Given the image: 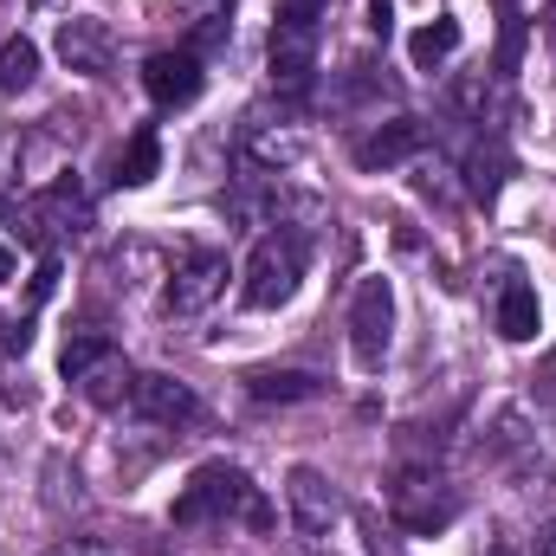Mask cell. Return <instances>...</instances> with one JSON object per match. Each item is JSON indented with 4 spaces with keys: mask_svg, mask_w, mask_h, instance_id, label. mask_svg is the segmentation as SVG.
<instances>
[{
    "mask_svg": "<svg viewBox=\"0 0 556 556\" xmlns=\"http://www.w3.org/2000/svg\"><path fill=\"white\" fill-rule=\"evenodd\" d=\"M111 356V337L104 330H78L72 343H65V356H59V369H65V382H85L98 363Z\"/></svg>",
    "mask_w": 556,
    "mask_h": 556,
    "instance_id": "19",
    "label": "cell"
},
{
    "mask_svg": "<svg viewBox=\"0 0 556 556\" xmlns=\"http://www.w3.org/2000/svg\"><path fill=\"white\" fill-rule=\"evenodd\" d=\"M498 330H505L511 343H531V337L544 330V311H538V291H531V285H505V298H498Z\"/></svg>",
    "mask_w": 556,
    "mask_h": 556,
    "instance_id": "13",
    "label": "cell"
},
{
    "mask_svg": "<svg viewBox=\"0 0 556 556\" xmlns=\"http://www.w3.org/2000/svg\"><path fill=\"white\" fill-rule=\"evenodd\" d=\"M130 408H137L142 420H155V427H188V420L201 415L194 389H188V382H175V376H137Z\"/></svg>",
    "mask_w": 556,
    "mask_h": 556,
    "instance_id": "10",
    "label": "cell"
},
{
    "mask_svg": "<svg viewBox=\"0 0 556 556\" xmlns=\"http://www.w3.org/2000/svg\"><path fill=\"white\" fill-rule=\"evenodd\" d=\"M220 291H227V253H207V247H194V253L175 266V278H168V304H175L181 317L207 311Z\"/></svg>",
    "mask_w": 556,
    "mask_h": 556,
    "instance_id": "6",
    "label": "cell"
},
{
    "mask_svg": "<svg viewBox=\"0 0 556 556\" xmlns=\"http://www.w3.org/2000/svg\"><path fill=\"white\" fill-rule=\"evenodd\" d=\"M59 59H65L72 72H85V78H104V72L117 65V39H111V26H104V20L78 13V20H65V26H59Z\"/></svg>",
    "mask_w": 556,
    "mask_h": 556,
    "instance_id": "7",
    "label": "cell"
},
{
    "mask_svg": "<svg viewBox=\"0 0 556 556\" xmlns=\"http://www.w3.org/2000/svg\"><path fill=\"white\" fill-rule=\"evenodd\" d=\"M518 52H525V20H518V7H505V46H498V72H518Z\"/></svg>",
    "mask_w": 556,
    "mask_h": 556,
    "instance_id": "21",
    "label": "cell"
},
{
    "mask_svg": "<svg viewBox=\"0 0 556 556\" xmlns=\"http://www.w3.org/2000/svg\"><path fill=\"white\" fill-rule=\"evenodd\" d=\"M317 72V26L304 20H278L273 26V78L285 91H304Z\"/></svg>",
    "mask_w": 556,
    "mask_h": 556,
    "instance_id": "9",
    "label": "cell"
},
{
    "mask_svg": "<svg viewBox=\"0 0 556 556\" xmlns=\"http://www.w3.org/2000/svg\"><path fill=\"white\" fill-rule=\"evenodd\" d=\"M247 389H253V402H317L324 395V382L304 369H260Z\"/></svg>",
    "mask_w": 556,
    "mask_h": 556,
    "instance_id": "14",
    "label": "cell"
},
{
    "mask_svg": "<svg viewBox=\"0 0 556 556\" xmlns=\"http://www.w3.org/2000/svg\"><path fill=\"white\" fill-rule=\"evenodd\" d=\"M453 52H459V20H446V13H440L433 26H420L415 39H408V59H415L420 72H433V65H446Z\"/></svg>",
    "mask_w": 556,
    "mask_h": 556,
    "instance_id": "16",
    "label": "cell"
},
{
    "mask_svg": "<svg viewBox=\"0 0 556 556\" xmlns=\"http://www.w3.org/2000/svg\"><path fill=\"white\" fill-rule=\"evenodd\" d=\"M538 556H556V525H544V531H538Z\"/></svg>",
    "mask_w": 556,
    "mask_h": 556,
    "instance_id": "26",
    "label": "cell"
},
{
    "mask_svg": "<svg viewBox=\"0 0 556 556\" xmlns=\"http://www.w3.org/2000/svg\"><path fill=\"white\" fill-rule=\"evenodd\" d=\"M389 337H395V291H389V278H363L356 304H350V350H356V363L382 369Z\"/></svg>",
    "mask_w": 556,
    "mask_h": 556,
    "instance_id": "5",
    "label": "cell"
},
{
    "mask_svg": "<svg viewBox=\"0 0 556 556\" xmlns=\"http://www.w3.org/2000/svg\"><path fill=\"white\" fill-rule=\"evenodd\" d=\"M181 531H194V525H253V531H266L273 525V505L260 498V485L240 472V466H227V459H214V466H201L188 485H181V498H175V511H168Z\"/></svg>",
    "mask_w": 556,
    "mask_h": 556,
    "instance_id": "1",
    "label": "cell"
},
{
    "mask_svg": "<svg viewBox=\"0 0 556 556\" xmlns=\"http://www.w3.org/2000/svg\"><path fill=\"white\" fill-rule=\"evenodd\" d=\"M389 511H395L402 531L433 538V531H446V525L459 518V498H453V485H440L433 472H402L395 492H389Z\"/></svg>",
    "mask_w": 556,
    "mask_h": 556,
    "instance_id": "4",
    "label": "cell"
},
{
    "mask_svg": "<svg viewBox=\"0 0 556 556\" xmlns=\"http://www.w3.org/2000/svg\"><path fill=\"white\" fill-rule=\"evenodd\" d=\"M52 291H59V260L46 253V260H39V273H33V304H46Z\"/></svg>",
    "mask_w": 556,
    "mask_h": 556,
    "instance_id": "23",
    "label": "cell"
},
{
    "mask_svg": "<svg viewBox=\"0 0 556 556\" xmlns=\"http://www.w3.org/2000/svg\"><path fill=\"white\" fill-rule=\"evenodd\" d=\"M304 278V240L298 233H266L247 260V304L253 311H278Z\"/></svg>",
    "mask_w": 556,
    "mask_h": 556,
    "instance_id": "2",
    "label": "cell"
},
{
    "mask_svg": "<svg viewBox=\"0 0 556 556\" xmlns=\"http://www.w3.org/2000/svg\"><path fill=\"white\" fill-rule=\"evenodd\" d=\"M324 7H330V0H278V20H304V26H317Z\"/></svg>",
    "mask_w": 556,
    "mask_h": 556,
    "instance_id": "22",
    "label": "cell"
},
{
    "mask_svg": "<svg viewBox=\"0 0 556 556\" xmlns=\"http://www.w3.org/2000/svg\"><path fill=\"white\" fill-rule=\"evenodd\" d=\"M389 20H395V13H389V0H369V26H376L382 39H389Z\"/></svg>",
    "mask_w": 556,
    "mask_h": 556,
    "instance_id": "25",
    "label": "cell"
},
{
    "mask_svg": "<svg viewBox=\"0 0 556 556\" xmlns=\"http://www.w3.org/2000/svg\"><path fill=\"white\" fill-rule=\"evenodd\" d=\"M285 498H291V518H298L304 531H330V525L343 518V498H337V485H330L324 472H311V466H298V472H291Z\"/></svg>",
    "mask_w": 556,
    "mask_h": 556,
    "instance_id": "11",
    "label": "cell"
},
{
    "mask_svg": "<svg viewBox=\"0 0 556 556\" xmlns=\"http://www.w3.org/2000/svg\"><path fill=\"white\" fill-rule=\"evenodd\" d=\"M505 168H511V162H505V149H498V142L472 149V162H466V181H472V194H485V201H492V194L505 188Z\"/></svg>",
    "mask_w": 556,
    "mask_h": 556,
    "instance_id": "20",
    "label": "cell"
},
{
    "mask_svg": "<svg viewBox=\"0 0 556 556\" xmlns=\"http://www.w3.org/2000/svg\"><path fill=\"white\" fill-rule=\"evenodd\" d=\"M420 142H427V130H420L415 117L376 124L369 137L356 142V168H395V162H408V155H420Z\"/></svg>",
    "mask_w": 556,
    "mask_h": 556,
    "instance_id": "12",
    "label": "cell"
},
{
    "mask_svg": "<svg viewBox=\"0 0 556 556\" xmlns=\"http://www.w3.org/2000/svg\"><path fill=\"white\" fill-rule=\"evenodd\" d=\"M155 168H162V142H155V130H137V137L124 142V155H117V188L155 181Z\"/></svg>",
    "mask_w": 556,
    "mask_h": 556,
    "instance_id": "17",
    "label": "cell"
},
{
    "mask_svg": "<svg viewBox=\"0 0 556 556\" xmlns=\"http://www.w3.org/2000/svg\"><path fill=\"white\" fill-rule=\"evenodd\" d=\"M78 389H85V395H91L98 408H117V402H130V389H137V376H130V363H124V356L111 350V356H104V363H98V369H91V376L78 382Z\"/></svg>",
    "mask_w": 556,
    "mask_h": 556,
    "instance_id": "15",
    "label": "cell"
},
{
    "mask_svg": "<svg viewBox=\"0 0 556 556\" xmlns=\"http://www.w3.org/2000/svg\"><path fill=\"white\" fill-rule=\"evenodd\" d=\"M7 220L20 227V240H33V247H52L59 233H85L91 207H85V194H78L72 181H52L46 194H33V201H13V207H7Z\"/></svg>",
    "mask_w": 556,
    "mask_h": 556,
    "instance_id": "3",
    "label": "cell"
},
{
    "mask_svg": "<svg viewBox=\"0 0 556 556\" xmlns=\"http://www.w3.org/2000/svg\"><path fill=\"white\" fill-rule=\"evenodd\" d=\"M7 278H13V253H7V247H0V285H7Z\"/></svg>",
    "mask_w": 556,
    "mask_h": 556,
    "instance_id": "27",
    "label": "cell"
},
{
    "mask_svg": "<svg viewBox=\"0 0 556 556\" xmlns=\"http://www.w3.org/2000/svg\"><path fill=\"white\" fill-rule=\"evenodd\" d=\"M52 556H117V551H111V544H98V538H65Z\"/></svg>",
    "mask_w": 556,
    "mask_h": 556,
    "instance_id": "24",
    "label": "cell"
},
{
    "mask_svg": "<svg viewBox=\"0 0 556 556\" xmlns=\"http://www.w3.org/2000/svg\"><path fill=\"white\" fill-rule=\"evenodd\" d=\"M142 91L162 104V111H175V104H194L201 98V59L181 46V52H155L149 65H142Z\"/></svg>",
    "mask_w": 556,
    "mask_h": 556,
    "instance_id": "8",
    "label": "cell"
},
{
    "mask_svg": "<svg viewBox=\"0 0 556 556\" xmlns=\"http://www.w3.org/2000/svg\"><path fill=\"white\" fill-rule=\"evenodd\" d=\"M33 78H39V46L33 39H7L0 46V91L13 98V91H33Z\"/></svg>",
    "mask_w": 556,
    "mask_h": 556,
    "instance_id": "18",
    "label": "cell"
}]
</instances>
